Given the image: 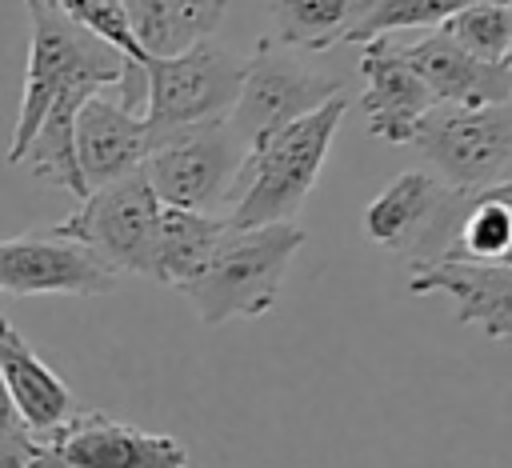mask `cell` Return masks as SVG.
<instances>
[{
	"label": "cell",
	"mask_w": 512,
	"mask_h": 468,
	"mask_svg": "<svg viewBox=\"0 0 512 468\" xmlns=\"http://www.w3.org/2000/svg\"><path fill=\"white\" fill-rule=\"evenodd\" d=\"M344 112H348V96H336L324 108L308 112L304 120L252 144L228 188L224 224L236 232L268 228V224H296V212L304 208L328 160V148H332V136Z\"/></svg>",
	"instance_id": "1"
},
{
	"label": "cell",
	"mask_w": 512,
	"mask_h": 468,
	"mask_svg": "<svg viewBox=\"0 0 512 468\" xmlns=\"http://www.w3.org/2000/svg\"><path fill=\"white\" fill-rule=\"evenodd\" d=\"M32 20V44H28V68H24V92L16 108V128L8 144V164H20L28 140L36 136L48 108L68 92H108L124 76V56L72 24L64 12H56L44 0H24Z\"/></svg>",
	"instance_id": "2"
},
{
	"label": "cell",
	"mask_w": 512,
	"mask_h": 468,
	"mask_svg": "<svg viewBox=\"0 0 512 468\" xmlns=\"http://www.w3.org/2000/svg\"><path fill=\"white\" fill-rule=\"evenodd\" d=\"M304 248L300 224H268L236 232L228 228L200 268L180 292L192 300L200 324L216 328L228 320H256L276 308L288 264Z\"/></svg>",
	"instance_id": "3"
},
{
	"label": "cell",
	"mask_w": 512,
	"mask_h": 468,
	"mask_svg": "<svg viewBox=\"0 0 512 468\" xmlns=\"http://www.w3.org/2000/svg\"><path fill=\"white\" fill-rule=\"evenodd\" d=\"M140 68H144L140 120L148 124L152 136H164L176 128L228 120L248 72V56L220 48L212 40H196L176 56H144Z\"/></svg>",
	"instance_id": "4"
},
{
	"label": "cell",
	"mask_w": 512,
	"mask_h": 468,
	"mask_svg": "<svg viewBox=\"0 0 512 468\" xmlns=\"http://www.w3.org/2000/svg\"><path fill=\"white\" fill-rule=\"evenodd\" d=\"M432 176L460 192L484 196L512 180V104L444 108L436 104L412 132Z\"/></svg>",
	"instance_id": "5"
},
{
	"label": "cell",
	"mask_w": 512,
	"mask_h": 468,
	"mask_svg": "<svg viewBox=\"0 0 512 468\" xmlns=\"http://www.w3.org/2000/svg\"><path fill=\"white\" fill-rule=\"evenodd\" d=\"M244 152L248 148L236 140L228 120H212L152 136L140 172L156 192L160 208L224 216V200L244 164Z\"/></svg>",
	"instance_id": "6"
},
{
	"label": "cell",
	"mask_w": 512,
	"mask_h": 468,
	"mask_svg": "<svg viewBox=\"0 0 512 468\" xmlns=\"http://www.w3.org/2000/svg\"><path fill=\"white\" fill-rule=\"evenodd\" d=\"M336 96H344V80L336 72L316 68L300 52L276 48L268 36H260L256 52L248 56L240 96L228 112V128L244 148H252Z\"/></svg>",
	"instance_id": "7"
},
{
	"label": "cell",
	"mask_w": 512,
	"mask_h": 468,
	"mask_svg": "<svg viewBox=\"0 0 512 468\" xmlns=\"http://www.w3.org/2000/svg\"><path fill=\"white\" fill-rule=\"evenodd\" d=\"M156 220H160V200L148 188L144 172L136 168V172H128L104 188H92L80 200V208L52 228L60 236L92 248L112 272L148 276Z\"/></svg>",
	"instance_id": "8"
},
{
	"label": "cell",
	"mask_w": 512,
	"mask_h": 468,
	"mask_svg": "<svg viewBox=\"0 0 512 468\" xmlns=\"http://www.w3.org/2000/svg\"><path fill=\"white\" fill-rule=\"evenodd\" d=\"M32 468H188V448L168 432H148L80 408L40 440Z\"/></svg>",
	"instance_id": "9"
},
{
	"label": "cell",
	"mask_w": 512,
	"mask_h": 468,
	"mask_svg": "<svg viewBox=\"0 0 512 468\" xmlns=\"http://www.w3.org/2000/svg\"><path fill=\"white\" fill-rule=\"evenodd\" d=\"M116 284L120 272H112L92 248L60 236L56 228L0 240L4 296H108Z\"/></svg>",
	"instance_id": "10"
},
{
	"label": "cell",
	"mask_w": 512,
	"mask_h": 468,
	"mask_svg": "<svg viewBox=\"0 0 512 468\" xmlns=\"http://www.w3.org/2000/svg\"><path fill=\"white\" fill-rule=\"evenodd\" d=\"M360 48H364L360 52V76H364L360 108L368 116V132L384 144H408L416 124L436 108V100L424 88V80L408 68V60L400 56L396 36H376Z\"/></svg>",
	"instance_id": "11"
},
{
	"label": "cell",
	"mask_w": 512,
	"mask_h": 468,
	"mask_svg": "<svg viewBox=\"0 0 512 468\" xmlns=\"http://www.w3.org/2000/svg\"><path fill=\"white\" fill-rule=\"evenodd\" d=\"M76 144V168L84 188H104L128 172H136L152 148V132L140 120V112L124 108L112 92H96L80 104L72 124Z\"/></svg>",
	"instance_id": "12"
},
{
	"label": "cell",
	"mask_w": 512,
	"mask_h": 468,
	"mask_svg": "<svg viewBox=\"0 0 512 468\" xmlns=\"http://www.w3.org/2000/svg\"><path fill=\"white\" fill-rule=\"evenodd\" d=\"M400 40V36H396ZM400 56L408 68L424 80L436 104L444 108H488V104H512V76L504 64L472 60L464 48H456L444 32H424L412 44L400 40Z\"/></svg>",
	"instance_id": "13"
},
{
	"label": "cell",
	"mask_w": 512,
	"mask_h": 468,
	"mask_svg": "<svg viewBox=\"0 0 512 468\" xmlns=\"http://www.w3.org/2000/svg\"><path fill=\"white\" fill-rule=\"evenodd\" d=\"M412 296H448L456 320L480 328L496 344H512V268L500 264H416L408 276Z\"/></svg>",
	"instance_id": "14"
},
{
	"label": "cell",
	"mask_w": 512,
	"mask_h": 468,
	"mask_svg": "<svg viewBox=\"0 0 512 468\" xmlns=\"http://www.w3.org/2000/svg\"><path fill=\"white\" fill-rule=\"evenodd\" d=\"M0 380L36 444L80 412L76 392L56 376V368H48V360L36 356V348L20 336L8 316H0Z\"/></svg>",
	"instance_id": "15"
},
{
	"label": "cell",
	"mask_w": 512,
	"mask_h": 468,
	"mask_svg": "<svg viewBox=\"0 0 512 468\" xmlns=\"http://www.w3.org/2000/svg\"><path fill=\"white\" fill-rule=\"evenodd\" d=\"M448 196L452 188H444L432 172L408 168L364 208V236L388 252H412L448 204Z\"/></svg>",
	"instance_id": "16"
},
{
	"label": "cell",
	"mask_w": 512,
	"mask_h": 468,
	"mask_svg": "<svg viewBox=\"0 0 512 468\" xmlns=\"http://www.w3.org/2000/svg\"><path fill=\"white\" fill-rule=\"evenodd\" d=\"M228 232L224 216H204V212H180V208H160L156 220V240H152V260H148V280L184 288L208 256L216 252L220 236Z\"/></svg>",
	"instance_id": "17"
},
{
	"label": "cell",
	"mask_w": 512,
	"mask_h": 468,
	"mask_svg": "<svg viewBox=\"0 0 512 468\" xmlns=\"http://www.w3.org/2000/svg\"><path fill=\"white\" fill-rule=\"evenodd\" d=\"M368 0H268L272 44L288 52H324L356 28Z\"/></svg>",
	"instance_id": "18"
},
{
	"label": "cell",
	"mask_w": 512,
	"mask_h": 468,
	"mask_svg": "<svg viewBox=\"0 0 512 468\" xmlns=\"http://www.w3.org/2000/svg\"><path fill=\"white\" fill-rule=\"evenodd\" d=\"M468 4H484V0H368L356 28L348 32V44H368L376 36H400V32H412V28L432 32Z\"/></svg>",
	"instance_id": "19"
},
{
	"label": "cell",
	"mask_w": 512,
	"mask_h": 468,
	"mask_svg": "<svg viewBox=\"0 0 512 468\" xmlns=\"http://www.w3.org/2000/svg\"><path fill=\"white\" fill-rule=\"evenodd\" d=\"M436 32H444L456 48H464L472 60L484 64H504L512 52V4L504 0H484L468 4L456 16H448Z\"/></svg>",
	"instance_id": "20"
},
{
	"label": "cell",
	"mask_w": 512,
	"mask_h": 468,
	"mask_svg": "<svg viewBox=\"0 0 512 468\" xmlns=\"http://www.w3.org/2000/svg\"><path fill=\"white\" fill-rule=\"evenodd\" d=\"M120 8L144 56H176L196 44L176 0H120Z\"/></svg>",
	"instance_id": "21"
},
{
	"label": "cell",
	"mask_w": 512,
	"mask_h": 468,
	"mask_svg": "<svg viewBox=\"0 0 512 468\" xmlns=\"http://www.w3.org/2000/svg\"><path fill=\"white\" fill-rule=\"evenodd\" d=\"M44 4H52V8L64 12L72 24H80L84 32H92V36L104 40L108 48H116L124 60H132V64L144 60L140 44H136L132 32H128V20H124L120 0H44Z\"/></svg>",
	"instance_id": "22"
},
{
	"label": "cell",
	"mask_w": 512,
	"mask_h": 468,
	"mask_svg": "<svg viewBox=\"0 0 512 468\" xmlns=\"http://www.w3.org/2000/svg\"><path fill=\"white\" fill-rule=\"evenodd\" d=\"M36 452H40V444L24 428V420L16 416L12 396H8V388L0 380V468H32Z\"/></svg>",
	"instance_id": "23"
},
{
	"label": "cell",
	"mask_w": 512,
	"mask_h": 468,
	"mask_svg": "<svg viewBox=\"0 0 512 468\" xmlns=\"http://www.w3.org/2000/svg\"><path fill=\"white\" fill-rule=\"evenodd\" d=\"M176 4H180V12H184V20H188L196 40H208L220 28L224 8H228V0H176Z\"/></svg>",
	"instance_id": "24"
},
{
	"label": "cell",
	"mask_w": 512,
	"mask_h": 468,
	"mask_svg": "<svg viewBox=\"0 0 512 468\" xmlns=\"http://www.w3.org/2000/svg\"><path fill=\"white\" fill-rule=\"evenodd\" d=\"M488 200H500L504 208H512V180L508 184H500V188H492V192H484Z\"/></svg>",
	"instance_id": "25"
},
{
	"label": "cell",
	"mask_w": 512,
	"mask_h": 468,
	"mask_svg": "<svg viewBox=\"0 0 512 468\" xmlns=\"http://www.w3.org/2000/svg\"><path fill=\"white\" fill-rule=\"evenodd\" d=\"M500 268H512V244H508V256L500 260Z\"/></svg>",
	"instance_id": "26"
},
{
	"label": "cell",
	"mask_w": 512,
	"mask_h": 468,
	"mask_svg": "<svg viewBox=\"0 0 512 468\" xmlns=\"http://www.w3.org/2000/svg\"><path fill=\"white\" fill-rule=\"evenodd\" d=\"M512 4V0H508ZM504 68H508V76H512V52H508V60H504Z\"/></svg>",
	"instance_id": "27"
}]
</instances>
